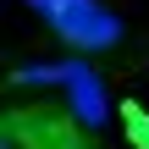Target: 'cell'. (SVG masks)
<instances>
[{
  "instance_id": "1",
  "label": "cell",
  "mask_w": 149,
  "mask_h": 149,
  "mask_svg": "<svg viewBox=\"0 0 149 149\" xmlns=\"http://www.w3.org/2000/svg\"><path fill=\"white\" fill-rule=\"evenodd\" d=\"M50 28L72 50H111V44H122V17L105 11L100 0H55L50 6Z\"/></svg>"
},
{
  "instance_id": "3",
  "label": "cell",
  "mask_w": 149,
  "mask_h": 149,
  "mask_svg": "<svg viewBox=\"0 0 149 149\" xmlns=\"http://www.w3.org/2000/svg\"><path fill=\"white\" fill-rule=\"evenodd\" d=\"M61 77H66V61H33V66H17V72H11V83H22V88L61 83Z\"/></svg>"
},
{
  "instance_id": "2",
  "label": "cell",
  "mask_w": 149,
  "mask_h": 149,
  "mask_svg": "<svg viewBox=\"0 0 149 149\" xmlns=\"http://www.w3.org/2000/svg\"><path fill=\"white\" fill-rule=\"evenodd\" d=\"M61 88H66V111H72L83 127H105V122H111L105 83H100V72H94L88 61H66V77H61Z\"/></svg>"
},
{
  "instance_id": "4",
  "label": "cell",
  "mask_w": 149,
  "mask_h": 149,
  "mask_svg": "<svg viewBox=\"0 0 149 149\" xmlns=\"http://www.w3.org/2000/svg\"><path fill=\"white\" fill-rule=\"evenodd\" d=\"M50 6H55V0H33V11H44V17H50Z\"/></svg>"
}]
</instances>
